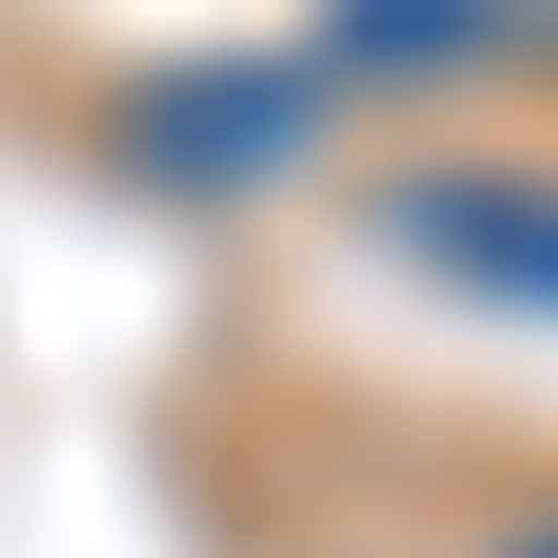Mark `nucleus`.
Instances as JSON below:
<instances>
[{"instance_id":"f257e3e1","label":"nucleus","mask_w":558,"mask_h":558,"mask_svg":"<svg viewBox=\"0 0 558 558\" xmlns=\"http://www.w3.org/2000/svg\"><path fill=\"white\" fill-rule=\"evenodd\" d=\"M391 242H410L428 279H484V299H539V317H558V186H521V168H428V186H391Z\"/></svg>"},{"instance_id":"f03ea898","label":"nucleus","mask_w":558,"mask_h":558,"mask_svg":"<svg viewBox=\"0 0 558 558\" xmlns=\"http://www.w3.org/2000/svg\"><path fill=\"white\" fill-rule=\"evenodd\" d=\"M299 131H317V75H168V94L131 112V149L186 168V186H260V168H299Z\"/></svg>"},{"instance_id":"7ed1b4c3","label":"nucleus","mask_w":558,"mask_h":558,"mask_svg":"<svg viewBox=\"0 0 558 558\" xmlns=\"http://www.w3.org/2000/svg\"><path fill=\"white\" fill-rule=\"evenodd\" d=\"M521 558H558V521H539V539H521Z\"/></svg>"}]
</instances>
